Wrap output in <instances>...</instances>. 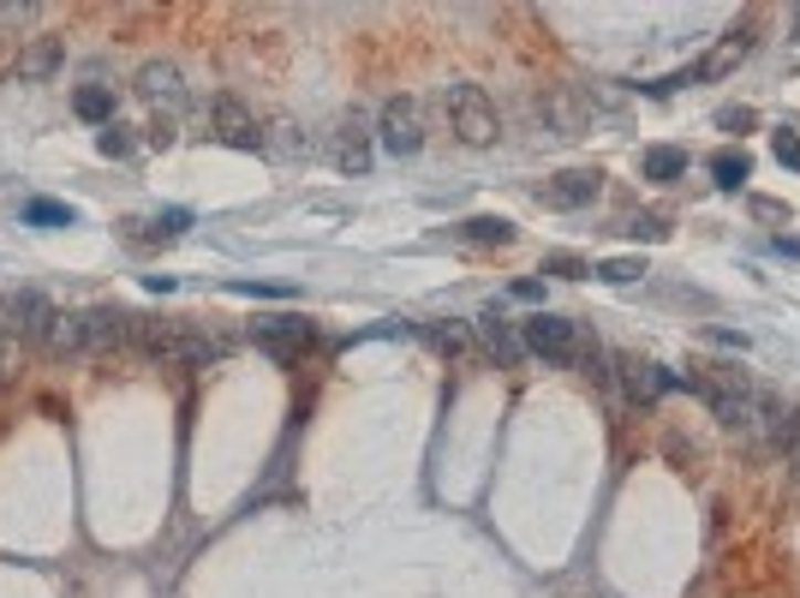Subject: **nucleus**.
Masks as SVG:
<instances>
[{"mask_svg": "<svg viewBox=\"0 0 800 598\" xmlns=\"http://www.w3.org/2000/svg\"><path fill=\"white\" fill-rule=\"evenodd\" d=\"M173 138H180V126H173V114H156V120H150V144H156V150H168Z\"/></svg>", "mask_w": 800, "mask_h": 598, "instance_id": "nucleus-32", "label": "nucleus"}, {"mask_svg": "<svg viewBox=\"0 0 800 598\" xmlns=\"http://www.w3.org/2000/svg\"><path fill=\"white\" fill-rule=\"evenodd\" d=\"M54 317H61V312H54V305L42 300L36 287H24V294H7V329L19 335L24 347H42V342H49Z\"/></svg>", "mask_w": 800, "mask_h": 598, "instance_id": "nucleus-8", "label": "nucleus"}, {"mask_svg": "<svg viewBox=\"0 0 800 598\" xmlns=\"http://www.w3.org/2000/svg\"><path fill=\"white\" fill-rule=\"evenodd\" d=\"M138 96L180 102V96H186V72L173 66V61H144V66H138Z\"/></svg>", "mask_w": 800, "mask_h": 598, "instance_id": "nucleus-15", "label": "nucleus"}, {"mask_svg": "<svg viewBox=\"0 0 800 598\" xmlns=\"http://www.w3.org/2000/svg\"><path fill=\"white\" fill-rule=\"evenodd\" d=\"M323 156H329V168H340V174H365L370 168L377 138H370V126H365L359 108H340L329 120V133H323Z\"/></svg>", "mask_w": 800, "mask_h": 598, "instance_id": "nucleus-3", "label": "nucleus"}, {"mask_svg": "<svg viewBox=\"0 0 800 598\" xmlns=\"http://www.w3.org/2000/svg\"><path fill=\"white\" fill-rule=\"evenodd\" d=\"M19 54H24V42L0 31V84H12V78H19Z\"/></svg>", "mask_w": 800, "mask_h": 598, "instance_id": "nucleus-29", "label": "nucleus"}, {"mask_svg": "<svg viewBox=\"0 0 800 598\" xmlns=\"http://www.w3.org/2000/svg\"><path fill=\"white\" fill-rule=\"evenodd\" d=\"M794 485H800V449H794Z\"/></svg>", "mask_w": 800, "mask_h": 598, "instance_id": "nucleus-39", "label": "nucleus"}, {"mask_svg": "<svg viewBox=\"0 0 800 598\" xmlns=\"http://www.w3.org/2000/svg\"><path fill=\"white\" fill-rule=\"evenodd\" d=\"M472 335L484 342V354H491L496 366H520V359H526L520 324H508V317H502V305H484V312H478V324H472Z\"/></svg>", "mask_w": 800, "mask_h": 598, "instance_id": "nucleus-11", "label": "nucleus"}, {"mask_svg": "<svg viewBox=\"0 0 800 598\" xmlns=\"http://www.w3.org/2000/svg\"><path fill=\"white\" fill-rule=\"evenodd\" d=\"M19 359H24V342L19 335H0V384H12V377H19Z\"/></svg>", "mask_w": 800, "mask_h": 598, "instance_id": "nucleus-28", "label": "nucleus"}, {"mask_svg": "<svg viewBox=\"0 0 800 598\" xmlns=\"http://www.w3.org/2000/svg\"><path fill=\"white\" fill-rule=\"evenodd\" d=\"M442 108H449V126L454 138L472 144V150H491V144L502 138V120H496V102L478 91V84H449L442 91Z\"/></svg>", "mask_w": 800, "mask_h": 598, "instance_id": "nucleus-2", "label": "nucleus"}, {"mask_svg": "<svg viewBox=\"0 0 800 598\" xmlns=\"http://www.w3.org/2000/svg\"><path fill=\"white\" fill-rule=\"evenodd\" d=\"M591 275L610 282V287H628V282H640V275H645V258H603V264H591Z\"/></svg>", "mask_w": 800, "mask_h": 598, "instance_id": "nucleus-24", "label": "nucleus"}, {"mask_svg": "<svg viewBox=\"0 0 800 598\" xmlns=\"http://www.w3.org/2000/svg\"><path fill=\"white\" fill-rule=\"evenodd\" d=\"M49 359H84L91 354V329H84V312H61L54 317V329H49Z\"/></svg>", "mask_w": 800, "mask_h": 598, "instance_id": "nucleus-14", "label": "nucleus"}, {"mask_svg": "<svg viewBox=\"0 0 800 598\" xmlns=\"http://www.w3.org/2000/svg\"><path fill=\"white\" fill-rule=\"evenodd\" d=\"M0 335H7V294H0Z\"/></svg>", "mask_w": 800, "mask_h": 598, "instance_id": "nucleus-38", "label": "nucleus"}, {"mask_svg": "<svg viewBox=\"0 0 800 598\" xmlns=\"http://www.w3.org/2000/svg\"><path fill=\"white\" fill-rule=\"evenodd\" d=\"M61 61H66V42L61 36H24V54H19V78H31V84H42V78H54L61 72Z\"/></svg>", "mask_w": 800, "mask_h": 598, "instance_id": "nucleus-13", "label": "nucleus"}, {"mask_svg": "<svg viewBox=\"0 0 800 598\" xmlns=\"http://www.w3.org/2000/svg\"><path fill=\"white\" fill-rule=\"evenodd\" d=\"M461 240H472V245H514L520 228H514L508 216H472V222H461Z\"/></svg>", "mask_w": 800, "mask_h": 598, "instance_id": "nucleus-18", "label": "nucleus"}, {"mask_svg": "<svg viewBox=\"0 0 800 598\" xmlns=\"http://www.w3.org/2000/svg\"><path fill=\"white\" fill-rule=\"evenodd\" d=\"M520 342H526V354H544V359H556V366H591L598 359V342L573 324V317H556V312H538V317H526L520 324Z\"/></svg>", "mask_w": 800, "mask_h": 598, "instance_id": "nucleus-1", "label": "nucleus"}, {"mask_svg": "<svg viewBox=\"0 0 800 598\" xmlns=\"http://www.w3.org/2000/svg\"><path fill=\"white\" fill-rule=\"evenodd\" d=\"M770 156H777L782 168L800 174V133H777V138H770Z\"/></svg>", "mask_w": 800, "mask_h": 598, "instance_id": "nucleus-30", "label": "nucleus"}, {"mask_svg": "<svg viewBox=\"0 0 800 598\" xmlns=\"http://www.w3.org/2000/svg\"><path fill=\"white\" fill-rule=\"evenodd\" d=\"M263 150H270V156H305L310 144H305V133L287 120V114H275V120L263 126Z\"/></svg>", "mask_w": 800, "mask_h": 598, "instance_id": "nucleus-22", "label": "nucleus"}, {"mask_svg": "<svg viewBox=\"0 0 800 598\" xmlns=\"http://www.w3.org/2000/svg\"><path fill=\"white\" fill-rule=\"evenodd\" d=\"M24 222H42V228H72V203H54V198H31L24 203Z\"/></svg>", "mask_w": 800, "mask_h": 598, "instance_id": "nucleus-25", "label": "nucleus"}, {"mask_svg": "<svg viewBox=\"0 0 800 598\" xmlns=\"http://www.w3.org/2000/svg\"><path fill=\"white\" fill-rule=\"evenodd\" d=\"M640 174L657 186H675L681 174H687V150H675V144H651V150L640 156Z\"/></svg>", "mask_w": 800, "mask_h": 598, "instance_id": "nucleus-17", "label": "nucleus"}, {"mask_svg": "<svg viewBox=\"0 0 800 598\" xmlns=\"http://www.w3.org/2000/svg\"><path fill=\"white\" fill-rule=\"evenodd\" d=\"M777 252H782V258H800V240H794V233H789V240L777 233Z\"/></svg>", "mask_w": 800, "mask_h": 598, "instance_id": "nucleus-37", "label": "nucleus"}, {"mask_svg": "<svg viewBox=\"0 0 800 598\" xmlns=\"http://www.w3.org/2000/svg\"><path fill=\"white\" fill-rule=\"evenodd\" d=\"M531 120H538L550 138H586L591 102L580 91H568V84H544V91L531 96Z\"/></svg>", "mask_w": 800, "mask_h": 598, "instance_id": "nucleus-4", "label": "nucleus"}, {"mask_svg": "<svg viewBox=\"0 0 800 598\" xmlns=\"http://www.w3.org/2000/svg\"><path fill=\"white\" fill-rule=\"evenodd\" d=\"M752 126V108H723V133H747Z\"/></svg>", "mask_w": 800, "mask_h": 598, "instance_id": "nucleus-35", "label": "nucleus"}, {"mask_svg": "<svg viewBox=\"0 0 800 598\" xmlns=\"http://www.w3.org/2000/svg\"><path fill=\"white\" fill-rule=\"evenodd\" d=\"M419 335L436 347V354H454V359H466V354H472V329H466V324H454V317H449V324H424Z\"/></svg>", "mask_w": 800, "mask_h": 598, "instance_id": "nucleus-23", "label": "nucleus"}, {"mask_svg": "<svg viewBox=\"0 0 800 598\" xmlns=\"http://www.w3.org/2000/svg\"><path fill=\"white\" fill-rule=\"evenodd\" d=\"M84 329H91V354H120V347H131V312H120V305H91Z\"/></svg>", "mask_w": 800, "mask_h": 598, "instance_id": "nucleus-12", "label": "nucleus"}, {"mask_svg": "<svg viewBox=\"0 0 800 598\" xmlns=\"http://www.w3.org/2000/svg\"><path fill=\"white\" fill-rule=\"evenodd\" d=\"M663 449H670V461L681 466V473H699V449H693V443H681V437L670 431V437H663Z\"/></svg>", "mask_w": 800, "mask_h": 598, "instance_id": "nucleus-31", "label": "nucleus"}, {"mask_svg": "<svg viewBox=\"0 0 800 598\" xmlns=\"http://www.w3.org/2000/svg\"><path fill=\"white\" fill-rule=\"evenodd\" d=\"M747 49H752V36H747V31L723 36V42H717V49H710V54H705V61H699V66H693V78H705V84H710V78H729V72H735L740 61H747Z\"/></svg>", "mask_w": 800, "mask_h": 598, "instance_id": "nucleus-16", "label": "nucleus"}, {"mask_svg": "<svg viewBox=\"0 0 800 598\" xmlns=\"http://www.w3.org/2000/svg\"><path fill=\"white\" fill-rule=\"evenodd\" d=\"M710 180H717L723 192H740V186L752 180V156L747 150H717L710 156Z\"/></svg>", "mask_w": 800, "mask_h": 598, "instance_id": "nucleus-19", "label": "nucleus"}, {"mask_svg": "<svg viewBox=\"0 0 800 598\" xmlns=\"http://www.w3.org/2000/svg\"><path fill=\"white\" fill-rule=\"evenodd\" d=\"M377 138H382V150H389V156H419L424 150V108H419V96H389V102H382Z\"/></svg>", "mask_w": 800, "mask_h": 598, "instance_id": "nucleus-5", "label": "nucleus"}, {"mask_svg": "<svg viewBox=\"0 0 800 598\" xmlns=\"http://www.w3.org/2000/svg\"><path fill=\"white\" fill-rule=\"evenodd\" d=\"M96 150H102V156H126V150H131V138L120 133V126H108V133L96 138Z\"/></svg>", "mask_w": 800, "mask_h": 598, "instance_id": "nucleus-34", "label": "nucleus"}, {"mask_svg": "<svg viewBox=\"0 0 800 598\" xmlns=\"http://www.w3.org/2000/svg\"><path fill=\"white\" fill-rule=\"evenodd\" d=\"M621 233H633V240H670V210H640Z\"/></svg>", "mask_w": 800, "mask_h": 598, "instance_id": "nucleus-26", "label": "nucleus"}, {"mask_svg": "<svg viewBox=\"0 0 800 598\" xmlns=\"http://www.w3.org/2000/svg\"><path fill=\"white\" fill-rule=\"evenodd\" d=\"M615 371H621V389H628L633 401H663L670 389H681L675 371H663L657 359H640V354H615Z\"/></svg>", "mask_w": 800, "mask_h": 598, "instance_id": "nucleus-10", "label": "nucleus"}, {"mask_svg": "<svg viewBox=\"0 0 800 598\" xmlns=\"http://www.w3.org/2000/svg\"><path fill=\"white\" fill-rule=\"evenodd\" d=\"M544 275H561V282H580V275H591V264L580 252H550L544 258Z\"/></svg>", "mask_w": 800, "mask_h": 598, "instance_id": "nucleus-27", "label": "nucleus"}, {"mask_svg": "<svg viewBox=\"0 0 800 598\" xmlns=\"http://www.w3.org/2000/svg\"><path fill=\"white\" fill-rule=\"evenodd\" d=\"M210 138L228 144V150H251V156H257L263 150V120L245 108L240 96H215L210 102Z\"/></svg>", "mask_w": 800, "mask_h": 598, "instance_id": "nucleus-6", "label": "nucleus"}, {"mask_svg": "<svg viewBox=\"0 0 800 598\" xmlns=\"http://www.w3.org/2000/svg\"><path fill=\"white\" fill-rule=\"evenodd\" d=\"M120 240L131 245V252H156V245H168V228H161V216H126Z\"/></svg>", "mask_w": 800, "mask_h": 598, "instance_id": "nucleus-20", "label": "nucleus"}, {"mask_svg": "<svg viewBox=\"0 0 800 598\" xmlns=\"http://www.w3.org/2000/svg\"><path fill=\"white\" fill-rule=\"evenodd\" d=\"M72 108H78V120H91V126H114V91L108 84H84V91L72 96Z\"/></svg>", "mask_w": 800, "mask_h": 598, "instance_id": "nucleus-21", "label": "nucleus"}, {"mask_svg": "<svg viewBox=\"0 0 800 598\" xmlns=\"http://www.w3.org/2000/svg\"><path fill=\"white\" fill-rule=\"evenodd\" d=\"M603 192V174L598 168H561L538 186V203L544 210H586L591 198Z\"/></svg>", "mask_w": 800, "mask_h": 598, "instance_id": "nucleus-7", "label": "nucleus"}, {"mask_svg": "<svg viewBox=\"0 0 800 598\" xmlns=\"http://www.w3.org/2000/svg\"><path fill=\"white\" fill-rule=\"evenodd\" d=\"M752 216H759V222H782V228H789V203H777V198H752Z\"/></svg>", "mask_w": 800, "mask_h": 598, "instance_id": "nucleus-33", "label": "nucleus"}, {"mask_svg": "<svg viewBox=\"0 0 800 598\" xmlns=\"http://www.w3.org/2000/svg\"><path fill=\"white\" fill-rule=\"evenodd\" d=\"M514 300H544V282H514Z\"/></svg>", "mask_w": 800, "mask_h": 598, "instance_id": "nucleus-36", "label": "nucleus"}, {"mask_svg": "<svg viewBox=\"0 0 800 598\" xmlns=\"http://www.w3.org/2000/svg\"><path fill=\"white\" fill-rule=\"evenodd\" d=\"M251 342H257L270 359H281V366H293V359L310 354L317 329H310L305 317H275V324H257V329H251Z\"/></svg>", "mask_w": 800, "mask_h": 598, "instance_id": "nucleus-9", "label": "nucleus"}]
</instances>
